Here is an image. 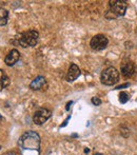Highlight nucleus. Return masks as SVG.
Masks as SVG:
<instances>
[{"label": "nucleus", "instance_id": "7", "mask_svg": "<svg viewBox=\"0 0 137 155\" xmlns=\"http://www.w3.org/2000/svg\"><path fill=\"white\" fill-rule=\"evenodd\" d=\"M19 58H20V53H19V51H17L16 49H13V50H11V52L6 55V57L4 58V63H5L6 65H8V67H12V65H14L15 63L18 61Z\"/></svg>", "mask_w": 137, "mask_h": 155}, {"label": "nucleus", "instance_id": "12", "mask_svg": "<svg viewBox=\"0 0 137 155\" xmlns=\"http://www.w3.org/2000/svg\"><path fill=\"white\" fill-rule=\"evenodd\" d=\"M8 21V12L3 8H0V25L3 27Z\"/></svg>", "mask_w": 137, "mask_h": 155}, {"label": "nucleus", "instance_id": "9", "mask_svg": "<svg viewBox=\"0 0 137 155\" xmlns=\"http://www.w3.org/2000/svg\"><path fill=\"white\" fill-rule=\"evenodd\" d=\"M135 73V65L132 61L125 62L121 67V75L125 78H130Z\"/></svg>", "mask_w": 137, "mask_h": 155}, {"label": "nucleus", "instance_id": "17", "mask_svg": "<svg viewBox=\"0 0 137 155\" xmlns=\"http://www.w3.org/2000/svg\"><path fill=\"white\" fill-rule=\"evenodd\" d=\"M4 155H17L15 152H8V153H5Z\"/></svg>", "mask_w": 137, "mask_h": 155}, {"label": "nucleus", "instance_id": "3", "mask_svg": "<svg viewBox=\"0 0 137 155\" xmlns=\"http://www.w3.org/2000/svg\"><path fill=\"white\" fill-rule=\"evenodd\" d=\"M100 79L104 86H114L119 80V72L114 67H109L103 71Z\"/></svg>", "mask_w": 137, "mask_h": 155}, {"label": "nucleus", "instance_id": "1", "mask_svg": "<svg viewBox=\"0 0 137 155\" xmlns=\"http://www.w3.org/2000/svg\"><path fill=\"white\" fill-rule=\"evenodd\" d=\"M18 146L22 155H40V136L34 131H27L20 136Z\"/></svg>", "mask_w": 137, "mask_h": 155}, {"label": "nucleus", "instance_id": "6", "mask_svg": "<svg viewBox=\"0 0 137 155\" xmlns=\"http://www.w3.org/2000/svg\"><path fill=\"white\" fill-rule=\"evenodd\" d=\"M52 116V112L47 109L41 108L39 109L38 111H36V113L34 114L33 117V121L35 124H38V126H41Z\"/></svg>", "mask_w": 137, "mask_h": 155}, {"label": "nucleus", "instance_id": "15", "mask_svg": "<svg viewBox=\"0 0 137 155\" xmlns=\"http://www.w3.org/2000/svg\"><path fill=\"white\" fill-rule=\"evenodd\" d=\"M130 84H121V86H119V87H117L115 90H119V89H122V88H127V87H129Z\"/></svg>", "mask_w": 137, "mask_h": 155}, {"label": "nucleus", "instance_id": "10", "mask_svg": "<svg viewBox=\"0 0 137 155\" xmlns=\"http://www.w3.org/2000/svg\"><path fill=\"white\" fill-rule=\"evenodd\" d=\"M80 75V69L78 68V65H76L75 63H72L69 68V71H68V74H67V80L69 82H72L78 78V76Z\"/></svg>", "mask_w": 137, "mask_h": 155}, {"label": "nucleus", "instance_id": "5", "mask_svg": "<svg viewBox=\"0 0 137 155\" xmlns=\"http://www.w3.org/2000/svg\"><path fill=\"white\" fill-rule=\"evenodd\" d=\"M109 43V40L104 35L98 34V35H95L90 41V45L93 50L95 51H101V50L106 49V45Z\"/></svg>", "mask_w": 137, "mask_h": 155}, {"label": "nucleus", "instance_id": "2", "mask_svg": "<svg viewBox=\"0 0 137 155\" xmlns=\"http://www.w3.org/2000/svg\"><path fill=\"white\" fill-rule=\"evenodd\" d=\"M38 37L39 34L36 30H30L28 32H24L19 36L18 43L22 48H29L34 47L38 42Z\"/></svg>", "mask_w": 137, "mask_h": 155}, {"label": "nucleus", "instance_id": "21", "mask_svg": "<svg viewBox=\"0 0 137 155\" xmlns=\"http://www.w3.org/2000/svg\"><path fill=\"white\" fill-rule=\"evenodd\" d=\"M0 149H1V146H0Z\"/></svg>", "mask_w": 137, "mask_h": 155}, {"label": "nucleus", "instance_id": "11", "mask_svg": "<svg viewBox=\"0 0 137 155\" xmlns=\"http://www.w3.org/2000/svg\"><path fill=\"white\" fill-rule=\"evenodd\" d=\"M10 84H11V79L8 78V76L6 75L3 70H0V91L5 89Z\"/></svg>", "mask_w": 137, "mask_h": 155}, {"label": "nucleus", "instance_id": "18", "mask_svg": "<svg viewBox=\"0 0 137 155\" xmlns=\"http://www.w3.org/2000/svg\"><path fill=\"white\" fill-rule=\"evenodd\" d=\"M72 104H73V101H70V102H68V104H67V110H69V109H70V106H71Z\"/></svg>", "mask_w": 137, "mask_h": 155}, {"label": "nucleus", "instance_id": "13", "mask_svg": "<svg viewBox=\"0 0 137 155\" xmlns=\"http://www.w3.org/2000/svg\"><path fill=\"white\" fill-rule=\"evenodd\" d=\"M130 99V95L127 92H120L119 94V101L120 104H127Z\"/></svg>", "mask_w": 137, "mask_h": 155}, {"label": "nucleus", "instance_id": "20", "mask_svg": "<svg viewBox=\"0 0 137 155\" xmlns=\"http://www.w3.org/2000/svg\"><path fill=\"white\" fill-rule=\"evenodd\" d=\"M94 155H103V154H101V153H95Z\"/></svg>", "mask_w": 137, "mask_h": 155}, {"label": "nucleus", "instance_id": "16", "mask_svg": "<svg viewBox=\"0 0 137 155\" xmlns=\"http://www.w3.org/2000/svg\"><path fill=\"white\" fill-rule=\"evenodd\" d=\"M69 119H70V116L66 119V120H64V124H61V127H66L67 124H68V121H69Z\"/></svg>", "mask_w": 137, "mask_h": 155}, {"label": "nucleus", "instance_id": "19", "mask_svg": "<svg viewBox=\"0 0 137 155\" xmlns=\"http://www.w3.org/2000/svg\"><path fill=\"white\" fill-rule=\"evenodd\" d=\"M89 152H90V150H89V149H86V150H84V153H89Z\"/></svg>", "mask_w": 137, "mask_h": 155}, {"label": "nucleus", "instance_id": "8", "mask_svg": "<svg viewBox=\"0 0 137 155\" xmlns=\"http://www.w3.org/2000/svg\"><path fill=\"white\" fill-rule=\"evenodd\" d=\"M47 87V79H45L43 76H38L36 77L33 81L31 82L30 84V89L34 91H39V90H42Z\"/></svg>", "mask_w": 137, "mask_h": 155}, {"label": "nucleus", "instance_id": "14", "mask_svg": "<svg viewBox=\"0 0 137 155\" xmlns=\"http://www.w3.org/2000/svg\"><path fill=\"white\" fill-rule=\"evenodd\" d=\"M92 104H95V106H100V104H101V100L99 99L98 97H93L92 98Z\"/></svg>", "mask_w": 137, "mask_h": 155}, {"label": "nucleus", "instance_id": "4", "mask_svg": "<svg viewBox=\"0 0 137 155\" xmlns=\"http://www.w3.org/2000/svg\"><path fill=\"white\" fill-rule=\"evenodd\" d=\"M128 4L122 0H112L110 1V11L106 14H111L110 18H117L123 16L127 12Z\"/></svg>", "mask_w": 137, "mask_h": 155}]
</instances>
